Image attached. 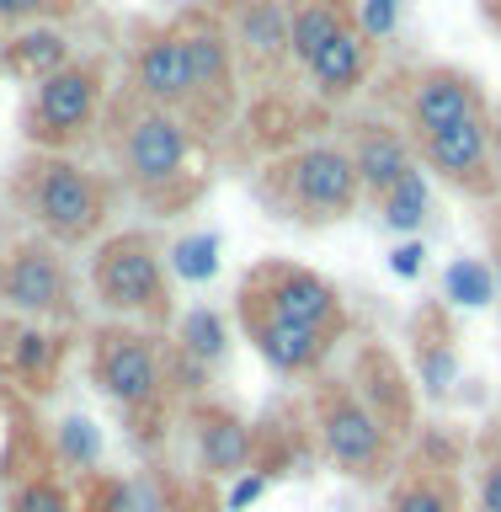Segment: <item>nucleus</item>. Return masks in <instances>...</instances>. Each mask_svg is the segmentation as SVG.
Segmentation results:
<instances>
[{
  "mask_svg": "<svg viewBox=\"0 0 501 512\" xmlns=\"http://www.w3.org/2000/svg\"><path fill=\"white\" fill-rule=\"evenodd\" d=\"M240 310H262L278 320H294V326H315V331H342L347 310L342 294L310 267H288V262H262L240 283Z\"/></svg>",
  "mask_w": 501,
  "mask_h": 512,
  "instance_id": "4",
  "label": "nucleus"
},
{
  "mask_svg": "<svg viewBox=\"0 0 501 512\" xmlns=\"http://www.w3.org/2000/svg\"><path fill=\"white\" fill-rule=\"evenodd\" d=\"M310 75H315L320 96H352V91L363 86V75H368V38L358 32V22H347V27L310 59Z\"/></svg>",
  "mask_w": 501,
  "mask_h": 512,
  "instance_id": "18",
  "label": "nucleus"
},
{
  "mask_svg": "<svg viewBox=\"0 0 501 512\" xmlns=\"http://www.w3.org/2000/svg\"><path fill=\"white\" fill-rule=\"evenodd\" d=\"M187 155H192V134L176 112H160V107H144L128 118V134H123V166H128V182L144 187V192H166L171 182L187 176Z\"/></svg>",
  "mask_w": 501,
  "mask_h": 512,
  "instance_id": "8",
  "label": "nucleus"
},
{
  "mask_svg": "<svg viewBox=\"0 0 501 512\" xmlns=\"http://www.w3.org/2000/svg\"><path fill=\"white\" fill-rule=\"evenodd\" d=\"M416 368H422V390L432 400H443L448 390H454V379H459V358H454L448 342H427L422 358H416Z\"/></svg>",
  "mask_w": 501,
  "mask_h": 512,
  "instance_id": "30",
  "label": "nucleus"
},
{
  "mask_svg": "<svg viewBox=\"0 0 501 512\" xmlns=\"http://www.w3.org/2000/svg\"><path fill=\"white\" fill-rule=\"evenodd\" d=\"M0 512H6V491H0Z\"/></svg>",
  "mask_w": 501,
  "mask_h": 512,
  "instance_id": "38",
  "label": "nucleus"
},
{
  "mask_svg": "<svg viewBox=\"0 0 501 512\" xmlns=\"http://www.w3.org/2000/svg\"><path fill=\"white\" fill-rule=\"evenodd\" d=\"M235 43L256 64L288 59V6L283 0H240L235 6Z\"/></svg>",
  "mask_w": 501,
  "mask_h": 512,
  "instance_id": "17",
  "label": "nucleus"
},
{
  "mask_svg": "<svg viewBox=\"0 0 501 512\" xmlns=\"http://www.w3.org/2000/svg\"><path fill=\"white\" fill-rule=\"evenodd\" d=\"M102 64L96 59H70L59 75L38 80V96L27 107V139L43 150H70L102 112Z\"/></svg>",
  "mask_w": 501,
  "mask_h": 512,
  "instance_id": "3",
  "label": "nucleus"
},
{
  "mask_svg": "<svg viewBox=\"0 0 501 512\" xmlns=\"http://www.w3.org/2000/svg\"><path fill=\"white\" fill-rule=\"evenodd\" d=\"M59 0H0V27H22V22H38L43 11H54Z\"/></svg>",
  "mask_w": 501,
  "mask_h": 512,
  "instance_id": "34",
  "label": "nucleus"
},
{
  "mask_svg": "<svg viewBox=\"0 0 501 512\" xmlns=\"http://www.w3.org/2000/svg\"><path fill=\"white\" fill-rule=\"evenodd\" d=\"M390 512H459V491H454V480H448V475L422 470V475H406L395 486Z\"/></svg>",
  "mask_w": 501,
  "mask_h": 512,
  "instance_id": "23",
  "label": "nucleus"
},
{
  "mask_svg": "<svg viewBox=\"0 0 501 512\" xmlns=\"http://www.w3.org/2000/svg\"><path fill=\"white\" fill-rule=\"evenodd\" d=\"M443 288L454 304H464V310H486L496 299V272L486 262H475V256H459V262L443 272Z\"/></svg>",
  "mask_w": 501,
  "mask_h": 512,
  "instance_id": "25",
  "label": "nucleus"
},
{
  "mask_svg": "<svg viewBox=\"0 0 501 512\" xmlns=\"http://www.w3.org/2000/svg\"><path fill=\"white\" fill-rule=\"evenodd\" d=\"M427 208H432V187H427L422 166H416L406 182H395L379 198V219L390 224L395 235H416V230H422V219H427Z\"/></svg>",
  "mask_w": 501,
  "mask_h": 512,
  "instance_id": "22",
  "label": "nucleus"
},
{
  "mask_svg": "<svg viewBox=\"0 0 501 512\" xmlns=\"http://www.w3.org/2000/svg\"><path fill=\"white\" fill-rule=\"evenodd\" d=\"M22 208L48 240L80 246V240H91L107 219V182L96 171L75 166V160L48 155V160L22 166Z\"/></svg>",
  "mask_w": 501,
  "mask_h": 512,
  "instance_id": "1",
  "label": "nucleus"
},
{
  "mask_svg": "<svg viewBox=\"0 0 501 512\" xmlns=\"http://www.w3.org/2000/svg\"><path fill=\"white\" fill-rule=\"evenodd\" d=\"M134 80H139L144 107H160V112H182V107H192V80H187L182 32H176V27L155 32V38L139 48V59H134Z\"/></svg>",
  "mask_w": 501,
  "mask_h": 512,
  "instance_id": "14",
  "label": "nucleus"
},
{
  "mask_svg": "<svg viewBox=\"0 0 501 512\" xmlns=\"http://www.w3.org/2000/svg\"><path fill=\"white\" fill-rule=\"evenodd\" d=\"M0 304L27 320L70 310V278H64V262L54 256L48 240H22L0 262Z\"/></svg>",
  "mask_w": 501,
  "mask_h": 512,
  "instance_id": "9",
  "label": "nucleus"
},
{
  "mask_svg": "<svg viewBox=\"0 0 501 512\" xmlns=\"http://www.w3.org/2000/svg\"><path fill=\"white\" fill-rule=\"evenodd\" d=\"M347 155H352V171H358L363 192H374V198H384L395 182H406V176L416 171L411 139L395 134V128H384V123H368Z\"/></svg>",
  "mask_w": 501,
  "mask_h": 512,
  "instance_id": "15",
  "label": "nucleus"
},
{
  "mask_svg": "<svg viewBox=\"0 0 501 512\" xmlns=\"http://www.w3.org/2000/svg\"><path fill=\"white\" fill-rule=\"evenodd\" d=\"M176 32H182V54H187L192 107L224 112V102H230V32L208 16H187Z\"/></svg>",
  "mask_w": 501,
  "mask_h": 512,
  "instance_id": "11",
  "label": "nucleus"
},
{
  "mask_svg": "<svg viewBox=\"0 0 501 512\" xmlns=\"http://www.w3.org/2000/svg\"><path fill=\"white\" fill-rule=\"evenodd\" d=\"M267 486H272V475H267V470H246V475H240L235 486H230V512L256 507V502L267 496Z\"/></svg>",
  "mask_w": 501,
  "mask_h": 512,
  "instance_id": "32",
  "label": "nucleus"
},
{
  "mask_svg": "<svg viewBox=\"0 0 501 512\" xmlns=\"http://www.w3.org/2000/svg\"><path fill=\"white\" fill-rule=\"evenodd\" d=\"M6 512H75V502H70V491H64V480H54V475H27L22 486L11 491Z\"/></svg>",
  "mask_w": 501,
  "mask_h": 512,
  "instance_id": "28",
  "label": "nucleus"
},
{
  "mask_svg": "<svg viewBox=\"0 0 501 512\" xmlns=\"http://www.w3.org/2000/svg\"><path fill=\"white\" fill-rule=\"evenodd\" d=\"M347 22H352V16H347L342 0H299V6L288 11V59H299L304 70H310V59H315Z\"/></svg>",
  "mask_w": 501,
  "mask_h": 512,
  "instance_id": "19",
  "label": "nucleus"
},
{
  "mask_svg": "<svg viewBox=\"0 0 501 512\" xmlns=\"http://www.w3.org/2000/svg\"><path fill=\"white\" fill-rule=\"evenodd\" d=\"M315 427H320L326 459H336L347 475H379L384 459H390V427L347 384H326L315 395Z\"/></svg>",
  "mask_w": 501,
  "mask_h": 512,
  "instance_id": "5",
  "label": "nucleus"
},
{
  "mask_svg": "<svg viewBox=\"0 0 501 512\" xmlns=\"http://www.w3.org/2000/svg\"><path fill=\"white\" fill-rule=\"evenodd\" d=\"M91 379L118 400L123 411H150L166 395V368L144 331L134 326H102L91 336Z\"/></svg>",
  "mask_w": 501,
  "mask_h": 512,
  "instance_id": "6",
  "label": "nucleus"
},
{
  "mask_svg": "<svg viewBox=\"0 0 501 512\" xmlns=\"http://www.w3.org/2000/svg\"><path fill=\"white\" fill-rule=\"evenodd\" d=\"M59 459L75 464V470H96L102 464V432L86 416H64L59 422Z\"/></svg>",
  "mask_w": 501,
  "mask_h": 512,
  "instance_id": "27",
  "label": "nucleus"
},
{
  "mask_svg": "<svg viewBox=\"0 0 501 512\" xmlns=\"http://www.w3.org/2000/svg\"><path fill=\"white\" fill-rule=\"evenodd\" d=\"M395 22H400V6H395V0H363V11H358V32H363L368 43H374V38H390Z\"/></svg>",
  "mask_w": 501,
  "mask_h": 512,
  "instance_id": "31",
  "label": "nucleus"
},
{
  "mask_svg": "<svg viewBox=\"0 0 501 512\" xmlns=\"http://www.w3.org/2000/svg\"><path fill=\"white\" fill-rule=\"evenodd\" d=\"M288 208H299L304 219H347L363 198V182L352 171V155L336 144H304L278 166Z\"/></svg>",
  "mask_w": 501,
  "mask_h": 512,
  "instance_id": "7",
  "label": "nucleus"
},
{
  "mask_svg": "<svg viewBox=\"0 0 501 512\" xmlns=\"http://www.w3.org/2000/svg\"><path fill=\"white\" fill-rule=\"evenodd\" d=\"M6 368H11L22 384H32V390H43V384L54 379V368H59V336H48V331H38V326L11 331Z\"/></svg>",
  "mask_w": 501,
  "mask_h": 512,
  "instance_id": "21",
  "label": "nucleus"
},
{
  "mask_svg": "<svg viewBox=\"0 0 501 512\" xmlns=\"http://www.w3.org/2000/svg\"><path fill=\"white\" fill-rule=\"evenodd\" d=\"M480 86L464 70H448V64H432L411 80V96H406V123L416 139H432L454 123H470V118H486L480 112Z\"/></svg>",
  "mask_w": 501,
  "mask_h": 512,
  "instance_id": "10",
  "label": "nucleus"
},
{
  "mask_svg": "<svg viewBox=\"0 0 501 512\" xmlns=\"http://www.w3.org/2000/svg\"><path fill=\"white\" fill-rule=\"evenodd\" d=\"M422 267H427V246H422V240H400V246L390 251V272H395V278L416 283V278H422Z\"/></svg>",
  "mask_w": 501,
  "mask_h": 512,
  "instance_id": "33",
  "label": "nucleus"
},
{
  "mask_svg": "<svg viewBox=\"0 0 501 512\" xmlns=\"http://www.w3.org/2000/svg\"><path fill=\"white\" fill-rule=\"evenodd\" d=\"M491 6H501V0H491Z\"/></svg>",
  "mask_w": 501,
  "mask_h": 512,
  "instance_id": "39",
  "label": "nucleus"
},
{
  "mask_svg": "<svg viewBox=\"0 0 501 512\" xmlns=\"http://www.w3.org/2000/svg\"><path fill=\"white\" fill-rule=\"evenodd\" d=\"M86 512H155V496L134 480H96Z\"/></svg>",
  "mask_w": 501,
  "mask_h": 512,
  "instance_id": "29",
  "label": "nucleus"
},
{
  "mask_svg": "<svg viewBox=\"0 0 501 512\" xmlns=\"http://www.w3.org/2000/svg\"><path fill=\"white\" fill-rule=\"evenodd\" d=\"M246 315V331H251V347L278 368V374H315L326 363V352L336 336L331 331H315V326H294V320H278V315H262V310H240Z\"/></svg>",
  "mask_w": 501,
  "mask_h": 512,
  "instance_id": "12",
  "label": "nucleus"
},
{
  "mask_svg": "<svg viewBox=\"0 0 501 512\" xmlns=\"http://www.w3.org/2000/svg\"><path fill=\"white\" fill-rule=\"evenodd\" d=\"M422 155H427V166L448 176V182H459V187H475V192H486L491 187V123L486 118H470V123H454V128H443V134H432L422 139Z\"/></svg>",
  "mask_w": 501,
  "mask_h": 512,
  "instance_id": "13",
  "label": "nucleus"
},
{
  "mask_svg": "<svg viewBox=\"0 0 501 512\" xmlns=\"http://www.w3.org/2000/svg\"><path fill=\"white\" fill-rule=\"evenodd\" d=\"M176 342H182V358L208 368V363H219L224 352H230V331H224V320L214 310H192L182 320V331H176Z\"/></svg>",
  "mask_w": 501,
  "mask_h": 512,
  "instance_id": "24",
  "label": "nucleus"
},
{
  "mask_svg": "<svg viewBox=\"0 0 501 512\" xmlns=\"http://www.w3.org/2000/svg\"><path fill=\"white\" fill-rule=\"evenodd\" d=\"M171 272L182 283H208L219 272V235H208V230H198V235H182L171 246Z\"/></svg>",
  "mask_w": 501,
  "mask_h": 512,
  "instance_id": "26",
  "label": "nucleus"
},
{
  "mask_svg": "<svg viewBox=\"0 0 501 512\" xmlns=\"http://www.w3.org/2000/svg\"><path fill=\"white\" fill-rule=\"evenodd\" d=\"M395 6H400V0H395Z\"/></svg>",
  "mask_w": 501,
  "mask_h": 512,
  "instance_id": "40",
  "label": "nucleus"
},
{
  "mask_svg": "<svg viewBox=\"0 0 501 512\" xmlns=\"http://www.w3.org/2000/svg\"><path fill=\"white\" fill-rule=\"evenodd\" d=\"M91 288L112 315H166V272L150 235L128 230L91 256Z\"/></svg>",
  "mask_w": 501,
  "mask_h": 512,
  "instance_id": "2",
  "label": "nucleus"
},
{
  "mask_svg": "<svg viewBox=\"0 0 501 512\" xmlns=\"http://www.w3.org/2000/svg\"><path fill=\"white\" fill-rule=\"evenodd\" d=\"M480 512H501V459H491L486 480H480Z\"/></svg>",
  "mask_w": 501,
  "mask_h": 512,
  "instance_id": "35",
  "label": "nucleus"
},
{
  "mask_svg": "<svg viewBox=\"0 0 501 512\" xmlns=\"http://www.w3.org/2000/svg\"><path fill=\"white\" fill-rule=\"evenodd\" d=\"M251 448H256L251 422H240L235 411H214V406L198 411V459L208 475H246Z\"/></svg>",
  "mask_w": 501,
  "mask_h": 512,
  "instance_id": "16",
  "label": "nucleus"
},
{
  "mask_svg": "<svg viewBox=\"0 0 501 512\" xmlns=\"http://www.w3.org/2000/svg\"><path fill=\"white\" fill-rule=\"evenodd\" d=\"M64 64H70V43H64V32H54V27H22L6 43V70L32 80V86L48 75H59Z\"/></svg>",
  "mask_w": 501,
  "mask_h": 512,
  "instance_id": "20",
  "label": "nucleus"
},
{
  "mask_svg": "<svg viewBox=\"0 0 501 512\" xmlns=\"http://www.w3.org/2000/svg\"><path fill=\"white\" fill-rule=\"evenodd\" d=\"M496 294H501V267H496Z\"/></svg>",
  "mask_w": 501,
  "mask_h": 512,
  "instance_id": "37",
  "label": "nucleus"
},
{
  "mask_svg": "<svg viewBox=\"0 0 501 512\" xmlns=\"http://www.w3.org/2000/svg\"><path fill=\"white\" fill-rule=\"evenodd\" d=\"M491 160H496V171H501V123H491Z\"/></svg>",
  "mask_w": 501,
  "mask_h": 512,
  "instance_id": "36",
  "label": "nucleus"
}]
</instances>
